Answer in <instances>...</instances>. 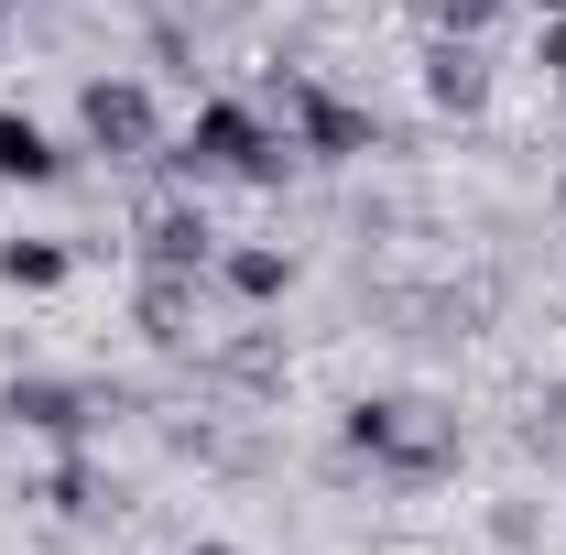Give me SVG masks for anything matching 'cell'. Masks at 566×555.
<instances>
[{
  "label": "cell",
  "mask_w": 566,
  "mask_h": 555,
  "mask_svg": "<svg viewBox=\"0 0 566 555\" xmlns=\"http://www.w3.org/2000/svg\"><path fill=\"white\" fill-rule=\"evenodd\" d=\"M175 164L186 175H240V186H273L294 164V132H273L251 98H197V121L175 132Z\"/></svg>",
  "instance_id": "1"
},
{
  "label": "cell",
  "mask_w": 566,
  "mask_h": 555,
  "mask_svg": "<svg viewBox=\"0 0 566 555\" xmlns=\"http://www.w3.org/2000/svg\"><path fill=\"white\" fill-rule=\"evenodd\" d=\"M273 98H283V121H294V153L305 164H359L370 153V109L359 98H338V87H316V76H273Z\"/></svg>",
  "instance_id": "2"
},
{
  "label": "cell",
  "mask_w": 566,
  "mask_h": 555,
  "mask_svg": "<svg viewBox=\"0 0 566 555\" xmlns=\"http://www.w3.org/2000/svg\"><path fill=\"white\" fill-rule=\"evenodd\" d=\"M76 132H87V153L142 164V153H164V109H153L142 76H87V87H76Z\"/></svg>",
  "instance_id": "3"
},
{
  "label": "cell",
  "mask_w": 566,
  "mask_h": 555,
  "mask_svg": "<svg viewBox=\"0 0 566 555\" xmlns=\"http://www.w3.org/2000/svg\"><path fill=\"white\" fill-rule=\"evenodd\" d=\"M0 425L55 436V447H87V436H98V392H87V381H55V370H22V381H0Z\"/></svg>",
  "instance_id": "4"
},
{
  "label": "cell",
  "mask_w": 566,
  "mask_h": 555,
  "mask_svg": "<svg viewBox=\"0 0 566 555\" xmlns=\"http://www.w3.org/2000/svg\"><path fill=\"white\" fill-rule=\"evenodd\" d=\"M142 262H153V273H197V283H208V273H218V229H208V208H153Z\"/></svg>",
  "instance_id": "5"
},
{
  "label": "cell",
  "mask_w": 566,
  "mask_h": 555,
  "mask_svg": "<svg viewBox=\"0 0 566 555\" xmlns=\"http://www.w3.org/2000/svg\"><path fill=\"white\" fill-rule=\"evenodd\" d=\"M218 283H229L240 305H283V294H294V251H283V240H218Z\"/></svg>",
  "instance_id": "6"
},
{
  "label": "cell",
  "mask_w": 566,
  "mask_h": 555,
  "mask_svg": "<svg viewBox=\"0 0 566 555\" xmlns=\"http://www.w3.org/2000/svg\"><path fill=\"white\" fill-rule=\"evenodd\" d=\"M403 425H415V404H392V392H359L349 415H338V447H349V458H370V469H392Z\"/></svg>",
  "instance_id": "7"
},
{
  "label": "cell",
  "mask_w": 566,
  "mask_h": 555,
  "mask_svg": "<svg viewBox=\"0 0 566 555\" xmlns=\"http://www.w3.org/2000/svg\"><path fill=\"white\" fill-rule=\"evenodd\" d=\"M66 175V153L44 121H22V109H0V186H55Z\"/></svg>",
  "instance_id": "8"
},
{
  "label": "cell",
  "mask_w": 566,
  "mask_h": 555,
  "mask_svg": "<svg viewBox=\"0 0 566 555\" xmlns=\"http://www.w3.org/2000/svg\"><path fill=\"white\" fill-rule=\"evenodd\" d=\"M424 98H436V109H480V98H491V55H480V44H436V55H424Z\"/></svg>",
  "instance_id": "9"
},
{
  "label": "cell",
  "mask_w": 566,
  "mask_h": 555,
  "mask_svg": "<svg viewBox=\"0 0 566 555\" xmlns=\"http://www.w3.org/2000/svg\"><path fill=\"white\" fill-rule=\"evenodd\" d=\"M66 273H76L66 240H44V229H33V240H0V283H11V294H55Z\"/></svg>",
  "instance_id": "10"
},
{
  "label": "cell",
  "mask_w": 566,
  "mask_h": 555,
  "mask_svg": "<svg viewBox=\"0 0 566 555\" xmlns=\"http://www.w3.org/2000/svg\"><path fill=\"white\" fill-rule=\"evenodd\" d=\"M186 316H197V273H153V283H142V327H153L164 348H186V338H197Z\"/></svg>",
  "instance_id": "11"
},
{
  "label": "cell",
  "mask_w": 566,
  "mask_h": 555,
  "mask_svg": "<svg viewBox=\"0 0 566 555\" xmlns=\"http://www.w3.org/2000/svg\"><path fill=\"white\" fill-rule=\"evenodd\" d=\"M44 501H55L66 523H87V512H109V501H98V469H87V458H66V469L44 480Z\"/></svg>",
  "instance_id": "12"
},
{
  "label": "cell",
  "mask_w": 566,
  "mask_h": 555,
  "mask_svg": "<svg viewBox=\"0 0 566 555\" xmlns=\"http://www.w3.org/2000/svg\"><path fill=\"white\" fill-rule=\"evenodd\" d=\"M436 22H447L458 44H480V33H491V22H501V0H436Z\"/></svg>",
  "instance_id": "13"
},
{
  "label": "cell",
  "mask_w": 566,
  "mask_h": 555,
  "mask_svg": "<svg viewBox=\"0 0 566 555\" xmlns=\"http://www.w3.org/2000/svg\"><path fill=\"white\" fill-rule=\"evenodd\" d=\"M534 66L566 87V11H545V22H534Z\"/></svg>",
  "instance_id": "14"
},
{
  "label": "cell",
  "mask_w": 566,
  "mask_h": 555,
  "mask_svg": "<svg viewBox=\"0 0 566 555\" xmlns=\"http://www.w3.org/2000/svg\"><path fill=\"white\" fill-rule=\"evenodd\" d=\"M523 11H534V22H545V11H566V0H523Z\"/></svg>",
  "instance_id": "15"
},
{
  "label": "cell",
  "mask_w": 566,
  "mask_h": 555,
  "mask_svg": "<svg viewBox=\"0 0 566 555\" xmlns=\"http://www.w3.org/2000/svg\"><path fill=\"white\" fill-rule=\"evenodd\" d=\"M186 555H240V545H186Z\"/></svg>",
  "instance_id": "16"
},
{
  "label": "cell",
  "mask_w": 566,
  "mask_h": 555,
  "mask_svg": "<svg viewBox=\"0 0 566 555\" xmlns=\"http://www.w3.org/2000/svg\"><path fill=\"white\" fill-rule=\"evenodd\" d=\"M0 11H11V0H0Z\"/></svg>",
  "instance_id": "17"
}]
</instances>
